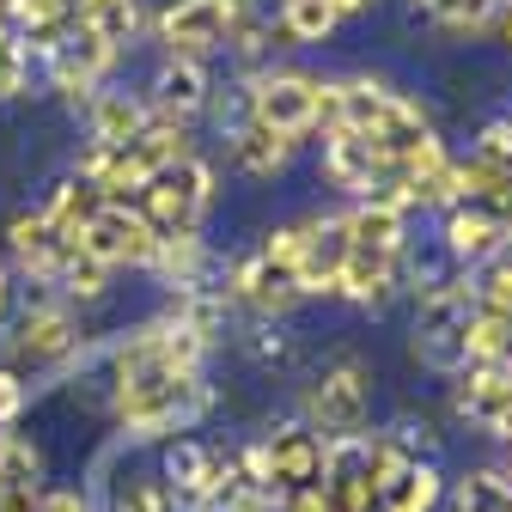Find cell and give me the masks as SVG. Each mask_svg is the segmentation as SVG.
<instances>
[{
    "label": "cell",
    "instance_id": "cell-1",
    "mask_svg": "<svg viewBox=\"0 0 512 512\" xmlns=\"http://www.w3.org/2000/svg\"><path fill=\"white\" fill-rule=\"evenodd\" d=\"M208 403H214V391L202 384V372H183V366H135V372L110 378V415L128 439L183 433Z\"/></svg>",
    "mask_w": 512,
    "mask_h": 512
},
{
    "label": "cell",
    "instance_id": "cell-2",
    "mask_svg": "<svg viewBox=\"0 0 512 512\" xmlns=\"http://www.w3.org/2000/svg\"><path fill=\"white\" fill-rule=\"evenodd\" d=\"M299 421H305L317 439H360L366 421H372V366H366L360 354L330 360L324 372L305 384Z\"/></svg>",
    "mask_w": 512,
    "mask_h": 512
},
{
    "label": "cell",
    "instance_id": "cell-3",
    "mask_svg": "<svg viewBox=\"0 0 512 512\" xmlns=\"http://www.w3.org/2000/svg\"><path fill=\"white\" fill-rule=\"evenodd\" d=\"M470 311H476L470 275L433 281V287L415 299V360L458 378V372H464V324H470Z\"/></svg>",
    "mask_w": 512,
    "mask_h": 512
},
{
    "label": "cell",
    "instance_id": "cell-4",
    "mask_svg": "<svg viewBox=\"0 0 512 512\" xmlns=\"http://www.w3.org/2000/svg\"><path fill=\"white\" fill-rule=\"evenodd\" d=\"M317 104H324V74H305V68H263L244 80V116L275 128L287 141L317 135Z\"/></svg>",
    "mask_w": 512,
    "mask_h": 512
},
{
    "label": "cell",
    "instance_id": "cell-5",
    "mask_svg": "<svg viewBox=\"0 0 512 512\" xmlns=\"http://www.w3.org/2000/svg\"><path fill=\"white\" fill-rule=\"evenodd\" d=\"M135 208L147 214V226H153L159 238L202 232V220H208V208H214V165L196 153V159L177 165V171H159L141 196H135Z\"/></svg>",
    "mask_w": 512,
    "mask_h": 512
},
{
    "label": "cell",
    "instance_id": "cell-6",
    "mask_svg": "<svg viewBox=\"0 0 512 512\" xmlns=\"http://www.w3.org/2000/svg\"><path fill=\"white\" fill-rule=\"evenodd\" d=\"M250 0H171L159 13V43L171 61H208L226 49V31Z\"/></svg>",
    "mask_w": 512,
    "mask_h": 512
},
{
    "label": "cell",
    "instance_id": "cell-7",
    "mask_svg": "<svg viewBox=\"0 0 512 512\" xmlns=\"http://www.w3.org/2000/svg\"><path fill=\"white\" fill-rule=\"evenodd\" d=\"M80 250L92 256V263H104L110 275H116V269H147L153 250H159V232L147 226V214H141L135 202H104L98 220L86 226Z\"/></svg>",
    "mask_w": 512,
    "mask_h": 512
},
{
    "label": "cell",
    "instance_id": "cell-8",
    "mask_svg": "<svg viewBox=\"0 0 512 512\" xmlns=\"http://www.w3.org/2000/svg\"><path fill=\"white\" fill-rule=\"evenodd\" d=\"M13 354L31 360V366H68L80 354V324H74V311L61 305V299H37L19 311V324H13Z\"/></svg>",
    "mask_w": 512,
    "mask_h": 512
},
{
    "label": "cell",
    "instance_id": "cell-9",
    "mask_svg": "<svg viewBox=\"0 0 512 512\" xmlns=\"http://www.w3.org/2000/svg\"><path fill=\"white\" fill-rule=\"evenodd\" d=\"M0 238H7V256L19 263V275H31V281H43V287H55V281H61V269H68V256L80 250V244H61V238H55V226H49L37 208L7 214Z\"/></svg>",
    "mask_w": 512,
    "mask_h": 512
},
{
    "label": "cell",
    "instance_id": "cell-10",
    "mask_svg": "<svg viewBox=\"0 0 512 512\" xmlns=\"http://www.w3.org/2000/svg\"><path fill=\"white\" fill-rule=\"evenodd\" d=\"M299 232H305V244H299V299H330L336 269L348 256L342 214H311V220H299Z\"/></svg>",
    "mask_w": 512,
    "mask_h": 512
},
{
    "label": "cell",
    "instance_id": "cell-11",
    "mask_svg": "<svg viewBox=\"0 0 512 512\" xmlns=\"http://www.w3.org/2000/svg\"><path fill=\"white\" fill-rule=\"evenodd\" d=\"M110 61H116V49H104V43H98V37H86V31H68V43H61V49L43 61V68H49V86H55L61 98L86 110Z\"/></svg>",
    "mask_w": 512,
    "mask_h": 512
},
{
    "label": "cell",
    "instance_id": "cell-12",
    "mask_svg": "<svg viewBox=\"0 0 512 512\" xmlns=\"http://www.w3.org/2000/svg\"><path fill=\"white\" fill-rule=\"evenodd\" d=\"M403 269H409V250H403V256L348 250V256H342V269H336V293H330V299H348V305L378 311V305H391V293H397Z\"/></svg>",
    "mask_w": 512,
    "mask_h": 512
},
{
    "label": "cell",
    "instance_id": "cell-13",
    "mask_svg": "<svg viewBox=\"0 0 512 512\" xmlns=\"http://www.w3.org/2000/svg\"><path fill=\"white\" fill-rule=\"evenodd\" d=\"M458 415L488 427L494 439L512 433V366H464L458 372Z\"/></svg>",
    "mask_w": 512,
    "mask_h": 512
},
{
    "label": "cell",
    "instance_id": "cell-14",
    "mask_svg": "<svg viewBox=\"0 0 512 512\" xmlns=\"http://www.w3.org/2000/svg\"><path fill=\"white\" fill-rule=\"evenodd\" d=\"M226 305H250V311H263V317H287L299 305V281L281 275V269H269L263 256L250 250V256H238L232 275H226Z\"/></svg>",
    "mask_w": 512,
    "mask_h": 512
},
{
    "label": "cell",
    "instance_id": "cell-15",
    "mask_svg": "<svg viewBox=\"0 0 512 512\" xmlns=\"http://www.w3.org/2000/svg\"><path fill=\"white\" fill-rule=\"evenodd\" d=\"M263 445H269V464H275V488H281V494L324 482V439H317L305 421H287V427H275Z\"/></svg>",
    "mask_w": 512,
    "mask_h": 512
},
{
    "label": "cell",
    "instance_id": "cell-16",
    "mask_svg": "<svg viewBox=\"0 0 512 512\" xmlns=\"http://www.w3.org/2000/svg\"><path fill=\"white\" fill-rule=\"evenodd\" d=\"M439 238H445V256L452 263H464V269H482V263H494V256L506 250V226L494 220V214H482V208H445V220H439Z\"/></svg>",
    "mask_w": 512,
    "mask_h": 512
},
{
    "label": "cell",
    "instance_id": "cell-17",
    "mask_svg": "<svg viewBox=\"0 0 512 512\" xmlns=\"http://www.w3.org/2000/svg\"><path fill=\"white\" fill-rule=\"evenodd\" d=\"M208 98H214V80H208V61H159V74H153V116H177V122H189V116H202L208 110Z\"/></svg>",
    "mask_w": 512,
    "mask_h": 512
},
{
    "label": "cell",
    "instance_id": "cell-18",
    "mask_svg": "<svg viewBox=\"0 0 512 512\" xmlns=\"http://www.w3.org/2000/svg\"><path fill=\"white\" fill-rule=\"evenodd\" d=\"M147 122H153V104L141 92H92L86 104V128H92V141L104 147H128V141H141L147 135Z\"/></svg>",
    "mask_w": 512,
    "mask_h": 512
},
{
    "label": "cell",
    "instance_id": "cell-19",
    "mask_svg": "<svg viewBox=\"0 0 512 512\" xmlns=\"http://www.w3.org/2000/svg\"><path fill=\"white\" fill-rule=\"evenodd\" d=\"M324 177H330L336 189H348L354 202H366V196H372V189L391 177V171H384V165H378L354 135H342V128H324Z\"/></svg>",
    "mask_w": 512,
    "mask_h": 512
},
{
    "label": "cell",
    "instance_id": "cell-20",
    "mask_svg": "<svg viewBox=\"0 0 512 512\" xmlns=\"http://www.w3.org/2000/svg\"><path fill=\"white\" fill-rule=\"evenodd\" d=\"M342 238H348V250L403 256V250H409V214L384 208V202H354V208L342 214Z\"/></svg>",
    "mask_w": 512,
    "mask_h": 512
},
{
    "label": "cell",
    "instance_id": "cell-21",
    "mask_svg": "<svg viewBox=\"0 0 512 512\" xmlns=\"http://www.w3.org/2000/svg\"><path fill=\"white\" fill-rule=\"evenodd\" d=\"M299 147H305V141H287V135H275V128L250 122V116L232 128V165H238L244 177H281Z\"/></svg>",
    "mask_w": 512,
    "mask_h": 512
},
{
    "label": "cell",
    "instance_id": "cell-22",
    "mask_svg": "<svg viewBox=\"0 0 512 512\" xmlns=\"http://www.w3.org/2000/svg\"><path fill=\"white\" fill-rule=\"evenodd\" d=\"M98 208H104V189H98V183L61 177V183L49 189V202H43L37 214L55 226V238H61V244H80V238H86V226L98 220Z\"/></svg>",
    "mask_w": 512,
    "mask_h": 512
},
{
    "label": "cell",
    "instance_id": "cell-23",
    "mask_svg": "<svg viewBox=\"0 0 512 512\" xmlns=\"http://www.w3.org/2000/svg\"><path fill=\"white\" fill-rule=\"evenodd\" d=\"M147 269H153V275H159V287H171V293L202 287V269H208V244H202V232L159 238V250H153V263H147Z\"/></svg>",
    "mask_w": 512,
    "mask_h": 512
},
{
    "label": "cell",
    "instance_id": "cell-24",
    "mask_svg": "<svg viewBox=\"0 0 512 512\" xmlns=\"http://www.w3.org/2000/svg\"><path fill=\"white\" fill-rule=\"evenodd\" d=\"M135 25H141V0H80V7H74V31L98 37V43L116 49V55L128 49Z\"/></svg>",
    "mask_w": 512,
    "mask_h": 512
},
{
    "label": "cell",
    "instance_id": "cell-25",
    "mask_svg": "<svg viewBox=\"0 0 512 512\" xmlns=\"http://www.w3.org/2000/svg\"><path fill=\"white\" fill-rule=\"evenodd\" d=\"M445 512H512V482L506 470H464L458 482H445Z\"/></svg>",
    "mask_w": 512,
    "mask_h": 512
},
{
    "label": "cell",
    "instance_id": "cell-26",
    "mask_svg": "<svg viewBox=\"0 0 512 512\" xmlns=\"http://www.w3.org/2000/svg\"><path fill=\"white\" fill-rule=\"evenodd\" d=\"M464 366H512V317L470 311V324H464Z\"/></svg>",
    "mask_w": 512,
    "mask_h": 512
},
{
    "label": "cell",
    "instance_id": "cell-27",
    "mask_svg": "<svg viewBox=\"0 0 512 512\" xmlns=\"http://www.w3.org/2000/svg\"><path fill=\"white\" fill-rule=\"evenodd\" d=\"M445 506V476L439 464H409L403 482L378 500V512H439Z\"/></svg>",
    "mask_w": 512,
    "mask_h": 512
},
{
    "label": "cell",
    "instance_id": "cell-28",
    "mask_svg": "<svg viewBox=\"0 0 512 512\" xmlns=\"http://www.w3.org/2000/svg\"><path fill=\"white\" fill-rule=\"evenodd\" d=\"M281 37L287 43H330V31L342 25L336 0H281Z\"/></svg>",
    "mask_w": 512,
    "mask_h": 512
},
{
    "label": "cell",
    "instance_id": "cell-29",
    "mask_svg": "<svg viewBox=\"0 0 512 512\" xmlns=\"http://www.w3.org/2000/svg\"><path fill=\"white\" fill-rule=\"evenodd\" d=\"M104 512H177V506H171V488L159 470H122Z\"/></svg>",
    "mask_w": 512,
    "mask_h": 512
},
{
    "label": "cell",
    "instance_id": "cell-30",
    "mask_svg": "<svg viewBox=\"0 0 512 512\" xmlns=\"http://www.w3.org/2000/svg\"><path fill=\"white\" fill-rule=\"evenodd\" d=\"M476 287V311H494V317H512V250H500L494 263H482L470 275Z\"/></svg>",
    "mask_w": 512,
    "mask_h": 512
},
{
    "label": "cell",
    "instance_id": "cell-31",
    "mask_svg": "<svg viewBox=\"0 0 512 512\" xmlns=\"http://www.w3.org/2000/svg\"><path fill=\"white\" fill-rule=\"evenodd\" d=\"M55 287L68 293V299H86V305H98V299L110 293V269H104V263H92L86 250H74V256H68V269H61V281H55Z\"/></svg>",
    "mask_w": 512,
    "mask_h": 512
},
{
    "label": "cell",
    "instance_id": "cell-32",
    "mask_svg": "<svg viewBox=\"0 0 512 512\" xmlns=\"http://www.w3.org/2000/svg\"><path fill=\"white\" fill-rule=\"evenodd\" d=\"M500 7L506 0H458V7L445 13V31H488L500 19Z\"/></svg>",
    "mask_w": 512,
    "mask_h": 512
},
{
    "label": "cell",
    "instance_id": "cell-33",
    "mask_svg": "<svg viewBox=\"0 0 512 512\" xmlns=\"http://www.w3.org/2000/svg\"><path fill=\"white\" fill-rule=\"evenodd\" d=\"M25 80H31V49L25 43H7V49H0V98H19Z\"/></svg>",
    "mask_w": 512,
    "mask_h": 512
},
{
    "label": "cell",
    "instance_id": "cell-34",
    "mask_svg": "<svg viewBox=\"0 0 512 512\" xmlns=\"http://www.w3.org/2000/svg\"><path fill=\"white\" fill-rule=\"evenodd\" d=\"M281 512H336V506H330V488L324 482H311V488L281 494Z\"/></svg>",
    "mask_w": 512,
    "mask_h": 512
},
{
    "label": "cell",
    "instance_id": "cell-35",
    "mask_svg": "<svg viewBox=\"0 0 512 512\" xmlns=\"http://www.w3.org/2000/svg\"><path fill=\"white\" fill-rule=\"evenodd\" d=\"M37 512H92V500H86L80 488H49Z\"/></svg>",
    "mask_w": 512,
    "mask_h": 512
},
{
    "label": "cell",
    "instance_id": "cell-36",
    "mask_svg": "<svg viewBox=\"0 0 512 512\" xmlns=\"http://www.w3.org/2000/svg\"><path fill=\"white\" fill-rule=\"evenodd\" d=\"M43 488H0V512H37Z\"/></svg>",
    "mask_w": 512,
    "mask_h": 512
},
{
    "label": "cell",
    "instance_id": "cell-37",
    "mask_svg": "<svg viewBox=\"0 0 512 512\" xmlns=\"http://www.w3.org/2000/svg\"><path fill=\"white\" fill-rule=\"evenodd\" d=\"M458 7V0H415V13H427L433 25H445V13H452Z\"/></svg>",
    "mask_w": 512,
    "mask_h": 512
},
{
    "label": "cell",
    "instance_id": "cell-38",
    "mask_svg": "<svg viewBox=\"0 0 512 512\" xmlns=\"http://www.w3.org/2000/svg\"><path fill=\"white\" fill-rule=\"evenodd\" d=\"M7 305H13V275H7V263H0V317H7Z\"/></svg>",
    "mask_w": 512,
    "mask_h": 512
},
{
    "label": "cell",
    "instance_id": "cell-39",
    "mask_svg": "<svg viewBox=\"0 0 512 512\" xmlns=\"http://www.w3.org/2000/svg\"><path fill=\"white\" fill-rule=\"evenodd\" d=\"M372 7H378V0H336V13H342V19H348V13H372Z\"/></svg>",
    "mask_w": 512,
    "mask_h": 512
},
{
    "label": "cell",
    "instance_id": "cell-40",
    "mask_svg": "<svg viewBox=\"0 0 512 512\" xmlns=\"http://www.w3.org/2000/svg\"><path fill=\"white\" fill-rule=\"evenodd\" d=\"M500 37H506V49H512V0L500 7Z\"/></svg>",
    "mask_w": 512,
    "mask_h": 512
},
{
    "label": "cell",
    "instance_id": "cell-41",
    "mask_svg": "<svg viewBox=\"0 0 512 512\" xmlns=\"http://www.w3.org/2000/svg\"><path fill=\"white\" fill-rule=\"evenodd\" d=\"M506 482H512V433H506Z\"/></svg>",
    "mask_w": 512,
    "mask_h": 512
}]
</instances>
